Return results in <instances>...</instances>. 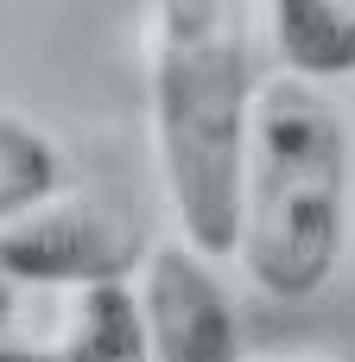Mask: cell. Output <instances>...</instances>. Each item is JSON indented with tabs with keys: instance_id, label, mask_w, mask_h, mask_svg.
Here are the masks:
<instances>
[{
	"instance_id": "cell-3",
	"label": "cell",
	"mask_w": 355,
	"mask_h": 362,
	"mask_svg": "<svg viewBox=\"0 0 355 362\" xmlns=\"http://www.w3.org/2000/svg\"><path fill=\"white\" fill-rule=\"evenodd\" d=\"M146 229L127 204L95 191H57L51 204L0 223V274L38 293H89V286H127L133 267H146Z\"/></svg>"
},
{
	"instance_id": "cell-4",
	"label": "cell",
	"mask_w": 355,
	"mask_h": 362,
	"mask_svg": "<svg viewBox=\"0 0 355 362\" xmlns=\"http://www.w3.org/2000/svg\"><path fill=\"white\" fill-rule=\"evenodd\" d=\"M133 293L146 312L152 362H248L241 318H235L216 267L203 255H191L184 242L152 248Z\"/></svg>"
},
{
	"instance_id": "cell-5",
	"label": "cell",
	"mask_w": 355,
	"mask_h": 362,
	"mask_svg": "<svg viewBox=\"0 0 355 362\" xmlns=\"http://www.w3.org/2000/svg\"><path fill=\"white\" fill-rule=\"evenodd\" d=\"M273 45V57L286 64L279 76H299L311 89L355 76V6L343 0H279L254 19Z\"/></svg>"
},
{
	"instance_id": "cell-1",
	"label": "cell",
	"mask_w": 355,
	"mask_h": 362,
	"mask_svg": "<svg viewBox=\"0 0 355 362\" xmlns=\"http://www.w3.org/2000/svg\"><path fill=\"white\" fill-rule=\"evenodd\" d=\"M146 45V115L159 178L191 255H235L241 172L260 102L254 13L222 0H165L140 19Z\"/></svg>"
},
{
	"instance_id": "cell-8",
	"label": "cell",
	"mask_w": 355,
	"mask_h": 362,
	"mask_svg": "<svg viewBox=\"0 0 355 362\" xmlns=\"http://www.w3.org/2000/svg\"><path fill=\"white\" fill-rule=\"evenodd\" d=\"M64 191V153L44 127L0 108V223L51 204Z\"/></svg>"
},
{
	"instance_id": "cell-6",
	"label": "cell",
	"mask_w": 355,
	"mask_h": 362,
	"mask_svg": "<svg viewBox=\"0 0 355 362\" xmlns=\"http://www.w3.org/2000/svg\"><path fill=\"white\" fill-rule=\"evenodd\" d=\"M76 331V293H38L0 274V362H64Z\"/></svg>"
},
{
	"instance_id": "cell-7",
	"label": "cell",
	"mask_w": 355,
	"mask_h": 362,
	"mask_svg": "<svg viewBox=\"0 0 355 362\" xmlns=\"http://www.w3.org/2000/svg\"><path fill=\"white\" fill-rule=\"evenodd\" d=\"M64 362H152L146 312L133 286H89L76 293V331Z\"/></svg>"
},
{
	"instance_id": "cell-2",
	"label": "cell",
	"mask_w": 355,
	"mask_h": 362,
	"mask_svg": "<svg viewBox=\"0 0 355 362\" xmlns=\"http://www.w3.org/2000/svg\"><path fill=\"white\" fill-rule=\"evenodd\" d=\"M343 242H349V121L324 89L299 76H267L248 134L235 255L267 299L299 305L337 280Z\"/></svg>"
}]
</instances>
